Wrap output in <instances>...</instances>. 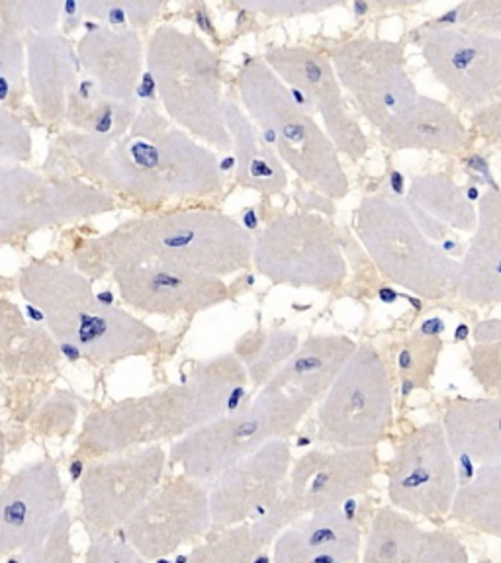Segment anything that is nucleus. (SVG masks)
<instances>
[{
	"label": "nucleus",
	"instance_id": "10",
	"mask_svg": "<svg viewBox=\"0 0 501 563\" xmlns=\"http://www.w3.org/2000/svg\"><path fill=\"white\" fill-rule=\"evenodd\" d=\"M392 421L394 389L386 362L372 344L361 343L322 399L317 437L337 449H379Z\"/></svg>",
	"mask_w": 501,
	"mask_h": 563
},
{
	"label": "nucleus",
	"instance_id": "17",
	"mask_svg": "<svg viewBox=\"0 0 501 563\" xmlns=\"http://www.w3.org/2000/svg\"><path fill=\"white\" fill-rule=\"evenodd\" d=\"M211 528L210 492L185 474L171 475L122 528L148 562L173 555Z\"/></svg>",
	"mask_w": 501,
	"mask_h": 563
},
{
	"label": "nucleus",
	"instance_id": "8",
	"mask_svg": "<svg viewBox=\"0 0 501 563\" xmlns=\"http://www.w3.org/2000/svg\"><path fill=\"white\" fill-rule=\"evenodd\" d=\"M355 229L386 280L427 301L457 298L462 264L427 238L405 203L364 196Z\"/></svg>",
	"mask_w": 501,
	"mask_h": 563
},
{
	"label": "nucleus",
	"instance_id": "21",
	"mask_svg": "<svg viewBox=\"0 0 501 563\" xmlns=\"http://www.w3.org/2000/svg\"><path fill=\"white\" fill-rule=\"evenodd\" d=\"M112 278L123 303L145 316H196L231 298L224 278L167 264L118 268Z\"/></svg>",
	"mask_w": 501,
	"mask_h": 563
},
{
	"label": "nucleus",
	"instance_id": "28",
	"mask_svg": "<svg viewBox=\"0 0 501 563\" xmlns=\"http://www.w3.org/2000/svg\"><path fill=\"white\" fill-rule=\"evenodd\" d=\"M357 349L359 343L345 334H312L264 389L324 399Z\"/></svg>",
	"mask_w": 501,
	"mask_h": 563
},
{
	"label": "nucleus",
	"instance_id": "34",
	"mask_svg": "<svg viewBox=\"0 0 501 563\" xmlns=\"http://www.w3.org/2000/svg\"><path fill=\"white\" fill-rule=\"evenodd\" d=\"M450 517L486 537L501 538V462L480 466L468 484L458 487Z\"/></svg>",
	"mask_w": 501,
	"mask_h": 563
},
{
	"label": "nucleus",
	"instance_id": "35",
	"mask_svg": "<svg viewBox=\"0 0 501 563\" xmlns=\"http://www.w3.org/2000/svg\"><path fill=\"white\" fill-rule=\"evenodd\" d=\"M299 344L298 333L288 329L251 331L239 339L233 354L246 366L249 384L264 389L296 354Z\"/></svg>",
	"mask_w": 501,
	"mask_h": 563
},
{
	"label": "nucleus",
	"instance_id": "29",
	"mask_svg": "<svg viewBox=\"0 0 501 563\" xmlns=\"http://www.w3.org/2000/svg\"><path fill=\"white\" fill-rule=\"evenodd\" d=\"M443 427L455 456L480 466L501 462L500 397H455L445 405Z\"/></svg>",
	"mask_w": 501,
	"mask_h": 563
},
{
	"label": "nucleus",
	"instance_id": "11",
	"mask_svg": "<svg viewBox=\"0 0 501 563\" xmlns=\"http://www.w3.org/2000/svg\"><path fill=\"white\" fill-rule=\"evenodd\" d=\"M115 210L112 194L77 176L45 178L22 165L0 167V239L4 245Z\"/></svg>",
	"mask_w": 501,
	"mask_h": 563
},
{
	"label": "nucleus",
	"instance_id": "5",
	"mask_svg": "<svg viewBox=\"0 0 501 563\" xmlns=\"http://www.w3.org/2000/svg\"><path fill=\"white\" fill-rule=\"evenodd\" d=\"M145 65L171 122L210 150L233 151L220 57L203 37L173 24L157 26L148 40Z\"/></svg>",
	"mask_w": 501,
	"mask_h": 563
},
{
	"label": "nucleus",
	"instance_id": "6",
	"mask_svg": "<svg viewBox=\"0 0 501 563\" xmlns=\"http://www.w3.org/2000/svg\"><path fill=\"white\" fill-rule=\"evenodd\" d=\"M238 90L247 115L273 135L282 163L304 185L331 202L349 196L351 183L341 165V153L263 59L253 57L239 69Z\"/></svg>",
	"mask_w": 501,
	"mask_h": 563
},
{
	"label": "nucleus",
	"instance_id": "47",
	"mask_svg": "<svg viewBox=\"0 0 501 563\" xmlns=\"http://www.w3.org/2000/svg\"><path fill=\"white\" fill-rule=\"evenodd\" d=\"M80 12L92 20L105 22L106 26L115 30H128V12L123 9L122 0H85L79 2Z\"/></svg>",
	"mask_w": 501,
	"mask_h": 563
},
{
	"label": "nucleus",
	"instance_id": "25",
	"mask_svg": "<svg viewBox=\"0 0 501 563\" xmlns=\"http://www.w3.org/2000/svg\"><path fill=\"white\" fill-rule=\"evenodd\" d=\"M379 135L390 150L433 151L443 155H462L475 141V135L457 110L422 95L397 112Z\"/></svg>",
	"mask_w": 501,
	"mask_h": 563
},
{
	"label": "nucleus",
	"instance_id": "43",
	"mask_svg": "<svg viewBox=\"0 0 501 563\" xmlns=\"http://www.w3.org/2000/svg\"><path fill=\"white\" fill-rule=\"evenodd\" d=\"M468 372L476 384L488 394L501 391V339L470 346Z\"/></svg>",
	"mask_w": 501,
	"mask_h": 563
},
{
	"label": "nucleus",
	"instance_id": "24",
	"mask_svg": "<svg viewBox=\"0 0 501 563\" xmlns=\"http://www.w3.org/2000/svg\"><path fill=\"white\" fill-rule=\"evenodd\" d=\"M28 87L35 112L45 125H59L67 118L70 92L79 85V55L59 32L28 35Z\"/></svg>",
	"mask_w": 501,
	"mask_h": 563
},
{
	"label": "nucleus",
	"instance_id": "27",
	"mask_svg": "<svg viewBox=\"0 0 501 563\" xmlns=\"http://www.w3.org/2000/svg\"><path fill=\"white\" fill-rule=\"evenodd\" d=\"M361 530L341 507L317 510L276 538L273 563H357Z\"/></svg>",
	"mask_w": 501,
	"mask_h": 563
},
{
	"label": "nucleus",
	"instance_id": "44",
	"mask_svg": "<svg viewBox=\"0 0 501 563\" xmlns=\"http://www.w3.org/2000/svg\"><path fill=\"white\" fill-rule=\"evenodd\" d=\"M339 4L341 2H331V0H246V2H238L236 7L271 18H294L319 14Z\"/></svg>",
	"mask_w": 501,
	"mask_h": 563
},
{
	"label": "nucleus",
	"instance_id": "19",
	"mask_svg": "<svg viewBox=\"0 0 501 563\" xmlns=\"http://www.w3.org/2000/svg\"><path fill=\"white\" fill-rule=\"evenodd\" d=\"M291 466V442L279 439L229 467L211 485V528L221 532L264 517L286 492Z\"/></svg>",
	"mask_w": 501,
	"mask_h": 563
},
{
	"label": "nucleus",
	"instance_id": "15",
	"mask_svg": "<svg viewBox=\"0 0 501 563\" xmlns=\"http://www.w3.org/2000/svg\"><path fill=\"white\" fill-rule=\"evenodd\" d=\"M67 501L59 466L52 456L20 467L0 493V555L42 563L47 538Z\"/></svg>",
	"mask_w": 501,
	"mask_h": 563
},
{
	"label": "nucleus",
	"instance_id": "32",
	"mask_svg": "<svg viewBox=\"0 0 501 563\" xmlns=\"http://www.w3.org/2000/svg\"><path fill=\"white\" fill-rule=\"evenodd\" d=\"M405 206L414 213L415 220L425 218L443 228L457 229L470 235L478 225V206L468 198L465 188L445 173L414 176Z\"/></svg>",
	"mask_w": 501,
	"mask_h": 563
},
{
	"label": "nucleus",
	"instance_id": "1",
	"mask_svg": "<svg viewBox=\"0 0 501 563\" xmlns=\"http://www.w3.org/2000/svg\"><path fill=\"white\" fill-rule=\"evenodd\" d=\"M59 143L92 185L145 208L211 198L224 188V168L214 150L153 104H141L122 140H100L70 130L62 133Z\"/></svg>",
	"mask_w": 501,
	"mask_h": 563
},
{
	"label": "nucleus",
	"instance_id": "49",
	"mask_svg": "<svg viewBox=\"0 0 501 563\" xmlns=\"http://www.w3.org/2000/svg\"><path fill=\"white\" fill-rule=\"evenodd\" d=\"M132 30H145L159 16L163 2L155 0H122Z\"/></svg>",
	"mask_w": 501,
	"mask_h": 563
},
{
	"label": "nucleus",
	"instance_id": "33",
	"mask_svg": "<svg viewBox=\"0 0 501 563\" xmlns=\"http://www.w3.org/2000/svg\"><path fill=\"white\" fill-rule=\"evenodd\" d=\"M141 104H123L106 98L92 79H80L70 92L67 118L75 132L95 135L100 140L118 141L132 130Z\"/></svg>",
	"mask_w": 501,
	"mask_h": 563
},
{
	"label": "nucleus",
	"instance_id": "30",
	"mask_svg": "<svg viewBox=\"0 0 501 563\" xmlns=\"http://www.w3.org/2000/svg\"><path fill=\"white\" fill-rule=\"evenodd\" d=\"M62 361V344L50 331L30 325L17 303L0 299V364L7 376L44 378Z\"/></svg>",
	"mask_w": 501,
	"mask_h": 563
},
{
	"label": "nucleus",
	"instance_id": "26",
	"mask_svg": "<svg viewBox=\"0 0 501 563\" xmlns=\"http://www.w3.org/2000/svg\"><path fill=\"white\" fill-rule=\"evenodd\" d=\"M457 298L470 308L501 306V188L478 200V225L460 261Z\"/></svg>",
	"mask_w": 501,
	"mask_h": 563
},
{
	"label": "nucleus",
	"instance_id": "12",
	"mask_svg": "<svg viewBox=\"0 0 501 563\" xmlns=\"http://www.w3.org/2000/svg\"><path fill=\"white\" fill-rule=\"evenodd\" d=\"M386 475L388 499L394 509L427 519L450 515L458 477L443 422H425L404 434Z\"/></svg>",
	"mask_w": 501,
	"mask_h": 563
},
{
	"label": "nucleus",
	"instance_id": "46",
	"mask_svg": "<svg viewBox=\"0 0 501 563\" xmlns=\"http://www.w3.org/2000/svg\"><path fill=\"white\" fill-rule=\"evenodd\" d=\"M42 563H75L73 544H70V515L63 510L59 519L55 520L52 534L47 538Z\"/></svg>",
	"mask_w": 501,
	"mask_h": 563
},
{
	"label": "nucleus",
	"instance_id": "20",
	"mask_svg": "<svg viewBox=\"0 0 501 563\" xmlns=\"http://www.w3.org/2000/svg\"><path fill=\"white\" fill-rule=\"evenodd\" d=\"M379 470V449L309 450L292 467L284 501L298 520L341 507L369 493Z\"/></svg>",
	"mask_w": 501,
	"mask_h": 563
},
{
	"label": "nucleus",
	"instance_id": "13",
	"mask_svg": "<svg viewBox=\"0 0 501 563\" xmlns=\"http://www.w3.org/2000/svg\"><path fill=\"white\" fill-rule=\"evenodd\" d=\"M165 467L161 444L92 460L80 477V519L88 537L123 528L163 484Z\"/></svg>",
	"mask_w": 501,
	"mask_h": 563
},
{
	"label": "nucleus",
	"instance_id": "22",
	"mask_svg": "<svg viewBox=\"0 0 501 563\" xmlns=\"http://www.w3.org/2000/svg\"><path fill=\"white\" fill-rule=\"evenodd\" d=\"M362 563H470L450 532L423 530L402 510L380 507L370 525Z\"/></svg>",
	"mask_w": 501,
	"mask_h": 563
},
{
	"label": "nucleus",
	"instance_id": "39",
	"mask_svg": "<svg viewBox=\"0 0 501 563\" xmlns=\"http://www.w3.org/2000/svg\"><path fill=\"white\" fill-rule=\"evenodd\" d=\"M28 79L26 42L22 35L0 27V104L14 110Z\"/></svg>",
	"mask_w": 501,
	"mask_h": 563
},
{
	"label": "nucleus",
	"instance_id": "16",
	"mask_svg": "<svg viewBox=\"0 0 501 563\" xmlns=\"http://www.w3.org/2000/svg\"><path fill=\"white\" fill-rule=\"evenodd\" d=\"M422 55L433 79L465 110L501 100V40L460 26L429 24Z\"/></svg>",
	"mask_w": 501,
	"mask_h": 563
},
{
	"label": "nucleus",
	"instance_id": "14",
	"mask_svg": "<svg viewBox=\"0 0 501 563\" xmlns=\"http://www.w3.org/2000/svg\"><path fill=\"white\" fill-rule=\"evenodd\" d=\"M331 63L362 118L379 132L420 97L405 67L404 42L377 37L347 40L331 52Z\"/></svg>",
	"mask_w": 501,
	"mask_h": 563
},
{
	"label": "nucleus",
	"instance_id": "7",
	"mask_svg": "<svg viewBox=\"0 0 501 563\" xmlns=\"http://www.w3.org/2000/svg\"><path fill=\"white\" fill-rule=\"evenodd\" d=\"M314 404V399L298 391L261 389L251 404L173 442L168 462L194 482L214 484L229 467L255 454L271 440L292 437Z\"/></svg>",
	"mask_w": 501,
	"mask_h": 563
},
{
	"label": "nucleus",
	"instance_id": "18",
	"mask_svg": "<svg viewBox=\"0 0 501 563\" xmlns=\"http://www.w3.org/2000/svg\"><path fill=\"white\" fill-rule=\"evenodd\" d=\"M263 62L281 77L292 92L316 106L324 130L335 147L352 161L367 157L369 140L361 123L349 112L344 87L331 59L304 45H276L266 49Z\"/></svg>",
	"mask_w": 501,
	"mask_h": 563
},
{
	"label": "nucleus",
	"instance_id": "48",
	"mask_svg": "<svg viewBox=\"0 0 501 563\" xmlns=\"http://www.w3.org/2000/svg\"><path fill=\"white\" fill-rule=\"evenodd\" d=\"M470 132L480 140L501 143V100L472 112Z\"/></svg>",
	"mask_w": 501,
	"mask_h": 563
},
{
	"label": "nucleus",
	"instance_id": "4",
	"mask_svg": "<svg viewBox=\"0 0 501 563\" xmlns=\"http://www.w3.org/2000/svg\"><path fill=\"white\" fill-rule=\"evenodd\" d=\"M17 288L40 309L55 341L92 364L150 356L161 346L153 327L98 298L90 278L69 264L32 261L20 268Z\"/></svg>",
	"mask_w": 501,
	"mask_h": 563
},
{
	"label": "nucleus",
	"instance_id": "37",
	"mask_svg": "<svg viewBox=\"0 0 501 563\" xmlns=\"http://www.w3.org/2000/svg\"><path fill=\"white\" fill-rule=\"evenodd\" d=\"M263 545L259 544L251 522L226 528L206 544L196 545L186 563H261Z\"/></svg>",
	"mask_w": 501,
	"mask_h": 563
},
{
	"label": "nucleus",
	"instance_id": "3",
	"mask_svg": "<svg viewBox=\"0 0 501 563\" xmlns=\"http://www.w3.org/2000/svg\"><path fill=\"white\" fill-rule=\"evenodd\" d=\"M253 241L249 229L228 213L193 208L126 220L83 241L77 258L80 271L95 266L88 278L150 264L226 278L253 264Z\"/></svg>",
	"mask_w": 501,
	"mask_h": 563
},
{
	"label": "nucleus",
	"instance_id": "31",
	"mask_svg": "<svg viewBox=\"0 0 501 563\" xmlns=\"http://www.w3.org/2000/svg\"><path fill=\"white\" fill-rule=\"evenodd\" d=\"M224 114L233 140L236 183L266 198L286 192L288 173L284 163L276 151L261 141L253 120L229 98H226Z\"/></svg>",
	"mask_w": 501,
	"mask_h": 563
},
{
	"label": "nucleus",
	"instance_id": "36",
	"mask_svg": "<svg viewBox=\"0 0 501 563\" xmlns=\"http://www.w3.org/2000/svg\"><path fill=\"white\" fill-rule=\"evenodd\" d=\"M443 351L445 343L439 334L427 331L414 333L400 344L396 364L404 396H410L414 389L427 391L432 387Z\"/></svg>",
	"mask_w": 501,
	"mask_h": 563
},
{
	"label": "nucleus",
	"instance_id": "45",
	"mask_svg": "<svg viewBox=\"0 0 501 563\" xmlns=\"http://www.w3.org/2000/svg\"><path fill=\"white\" fill-rule=\"evenodd\" d=\"M85 563H148V560L126 540L112 534L90 537Z\"/></svg>",
	"mask_w": 501,
	"mask_h": 563
},
{
	"label": "nucleus",
	"instance_id": "9",
	"mask_svg": "<svg viewBox=\"0 0 501 563\" xmlns=\"http://www.w3.org/2000/svg\"><path fill=\"white\" fill-rule=\"evenodd\" d=\"M253 266L274 286L331 294L347 278L335 229L312 211L281 213L253 241Z\"/></svg>",
	"mask_w": 501,
	"mask_h": 563
},
{
	"label": "nucleus",
	"instance_id": "23",
	"mask_svg": "<svg viewBox=\"0 0 501 563\" xmlns=\"http://www.w3.org/2000/svg\"><path fill=\"white\" fill-rule=\"evenodd\" d=\"M80 67L106 98L123 104H140L138 87L143 70V45L135 30L90 27L77 44Z\"/></svg>",
	"mask_w": 501,
	"mask_h": 563
},
{
	"label": "nucleus",
	"instance_id": "2",
	"mask_svg": "<svg viewBox=\"0 0 501 563\" xmlns=\"http://www.w3.org/2000/svg\"><path fill=\"white\" fill-rule=\"evenodd\" d=\"M247 384L246 366L233 352L198 362L181 384L88 413L77 440V454L100 460L161 442L173 444L206 422L238 411Z\"/></svg>",
	"mask_w": 501,
	"mask_h": 563
},
{
	"label": "nucleus",
	"instance_id": "41",
	"mask_svg": "<svg viewBox=\"0 0 501 563\" xmlns=\"http://www.w3.org/2000/svg\"><path fill=\"white\" fill-rule=\"evenodd\" d=\"M80 397L59 391L50 397L35 415L34 427L42 437H67L77 421Z\"/></svg>",
	"mask_w": 501,
	"mask_h": 563
},
{
	"label": "nucleus",
	"instance_id": "42",
	"mask_svg": "<svg viewBox=\"0 0 501 563\" xmlns=\"http://www.w3.org/2000/svg\"><path fill=\"white\" fill-rule=\"evenodd\" d=\"M0 158L2 165H22L32 158L30 130L7 108H0Z\"/></svg>",
	"mask_w": 501,
	"mask_h": 563
},
{
	"label": "nucleus",
	"instance_id": "38",
	"mask_svg": "<svg viewBox=\"0 0 501 563\" xmlns=\"http://www.w3.org/2000/svg\"><path fill=\"white\" fill-rule=\"evenodd\" d=\"M63 4L59 0H2L0 27L20 35L53 34L63 16Z\"/></svg>",
	"mask_w": 501,
	"mask_h": 563
},
{
	"label": "nucleus",
	"instance_id": "40",
	"mask_svg": "<svg viewBox=\"0 0 501 563\" xmlns=\"http://www.w3.org/2000/svg\"><path fill=\"white\" fill-rule=\"evenodd\" d=\"M447 16L440 18L433 24L439 26H460L480 32V34L493 35L501 40V0H470L458 4L450 10Z\"/></svg>",
	"mask_w": 501,
	"mask_h": 563
}]
</instances>
